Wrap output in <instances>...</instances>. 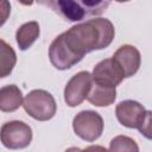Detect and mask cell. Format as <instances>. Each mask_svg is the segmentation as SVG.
Returning a JSON list of instances; mask_svg holds the SVG:
<instances>
[{
	"mask_svg": "<svg viewBox=\"0 0 152 152\" xmlns=\"http://www.w3.org/2000/svg\"><path fill=\"white\" fill-rule=\"evenodd\" d=\"M23 106L30 116L39 121L50 120L56 113V102L53 96L42 89L30 91L24 99Z\"/></svg>",
	"mask_w": 152,
	"mask_h": 152,
	"instance_id": "3",
	"label": "cell"
},
{
	"mask_svg": "<svg viewBox=\"0 0 152 152\" xmlns=\"http://www.w3.org/2000/svg\"><path fill=\"white\" fill-rule=\"evenodd\" d=\"M32 140V129L23 121H10L1 127V141L4 146L11 150L24 148Z\"/></svg>",
	"mask_w": 152,
	"mask_h": 152,
	"instance_id": "5",
	"label": "cell"
},
{
	"mask_svg": "<svg viewBox=\"0 0 152 152\" xmlns=\"http://www.w3.org/2000/svg\"><path fill=\"white\" fill-rule=\"evenodd\" d=\"M115 114L122 126L128 128H139L144 121L146 110L139 102L126 100L116 106Z\"/></svg>",
	"mask_w": 152,
	"mask_h": 152,
	"instance_id": "8",
	"label": "cell"
},
{
	"mask_svg": "<svg viewBox=\"0 0 152 152\" xmlns=\"http://www.w3.org/2000/svg\"><path fill=\"white\" fill-rule=\"evenodd\" d=\"M125 78L121 68L113 58H107L97 63L93 70V80L101 86L115 87Z\"/></svg>",
	"mask_w": 152,
	"mask_h": 152,
	"instance_id": "7",
	"label": "cell"
},
{
	"mask_svg": "<svg viewBox=\"0 0 152 152\" xmlns=\"http://www.w3.org/2000/svg\"><path fill=\"white\" fill-rule=\"evenodd\" d=\"M65 152H82L78 147H70V148H68Z\"/></svg>",
	"mask_w": 152,
	"mask_h": 152,
	"instance_id": "18",
	"label": "cell"
},
{
	"mask_svg": "<svg viewBox=\"0 0 152 152\" xmlns=\"http://www.w3.org/2000/svg\"><path fill=\"white\" fill-rule=\"evenodd\" d=\"M17 57L14 50L5 43V40H0V76L6 77L11 74Z\"/></svg>",
	"mask_w": 152,
	"mask_h": 152,
	"instance_id": "14",
	"label": "cell"
},
{
	"mask_svg": "<svg viewBox=\"0 0 152 152\" xmlns=\"http://www.w3.org/2000/svg\"><path fill=\"white\" fill-rule=\"evenodd\" d=\"M49 57L52 65L59 70L69 69L82 59L70 51V49L64 43L62 34L56 37L55 40L51 43L49 49Z\"/></svg>",
	"mask_w": 152,
	"mask_h": 152,
	"instance_id": "9",
	"label": "cell"
},
{
	"mask_svg": "<svg viewBox=\"0 0 152 152\" xmlns=\"http://www.w3.org/2000/svg\"><path fill=\"white\" fill-rule=\"evenodd\" d=\"M114 26L108 19H89L62 33L64 43L77 57L107 48L114 38Z\"/></svg>",
	"mask_w": 152,
	"mask_h": 152,
	"instance_id": "1",
	"label": "cell"
},
{
	"mask_svg": "<svg viewBox=\"0 0 152 152\" xmlns=\"http://www.w3.org/2000/svg\"><path fill=\"white\" fill-rule=\"evenodd\" d=\"M109 152H139L137 142L126 135H118L109 144Z\"/></svg>",
	"mask_w": 152,
	"mask_h": 152,
	"instance_id": "15",
	"label": "cell"
},
{
	"mask_svg": "<svg viewBox=\"0 0 152 152\" xmlns=\"http://www.w3.org/2000/svg\"><path fill=\"white\" fill-rule=\"evenodd\" d=\"M23 102V95L20 89L14 86H5L0 90V109L2 112H14Z\"/></svg>",
	"mask_w": 152,
	"mask_h": 152,
	"instance_id": "12",
	"label": "cell"
},
{
	"mask_svg": "<svg viewBox=\"0 0 152 152\" xmlns=\"http://www.w3.org/2000/svg\"><path fill=\"white\" fill-rule=\"evenodd\" d=\"M39 4L51 7L55 12L69 21H80L87 17L100 15L109 6V1H71V0H53L40 1Z\"/></svg>",
	"mask_w": 152,
	"mask_h": 152,
	"instance_id": "2",
	"label": "cell"
},
{
	"mask_svg": "<svg viewBox=\"0 0 152 152\" xmlns=\"http://www.w3.org/2000/svg\"><path fill=\"white\" fill-rule=\"evenodd\" d=\"M116 97V90L115 87H108V86H101L97 83H93L91 89L88 94L87 100L97 107H106L112 104L115 101Z\"/></svg>",
	"mask_w": 152,
	"mask_h": 152,
	"instance_id": "11",
	"label": "cell"
},
{
	"mask_svg": "<svg viewBox=\"0 0 152 152\" xmlns=\"http://www.w3.org/2000/svg\"><path fill=\"white\" fill-rule=\"evenodd\" d=\"M38 37H39V25L37 21H30L21 25L15 33L17 44L19 45L20 50L28 49L37 40Z\"/></svg>",
	"mask_w": 152,
	"mask_h": 152,
	"instance_id": "13",
	"label": "cell"
},
{
	"mask_svg": "<svg viewBox=\"0 0 152 152\" xmlns=\"http://www.w3.org/2000/svg\"><path fill=\"white\" fill-rule=\"evenodd\" d=\"M72 127L76 135H78L81 139L94 141L103 131V120L96 112L82 110L74 118Z\"/></svg>",
	"mask_w": 152,
	"mask_h": 152,
	"instance_id": "4",
	"label": "cell"
},
{
	"mask_svg": "<svg viewBox=\"0 0 152 152\" xmlns=\"http://www.w3.org/2000/svg\"><path fill=\"white\" fill-rule=\"evenodd\" d=\"M113 59L121 68L125 77L133 76L138 71L140 66V62H141L140 52L138 51L137 48L132 45L120 46L113 55Z\"/></svg>",
	"mask_w": 152,
	"mask_h": 152,
	"instance_id": "10",
	"label": "cell"
},
{
	"mask_svg": "<svg viewBox=\"0 0 152 152\" xmlns=\"http://www.w3.org/2000/svg\"><path fill=\"white\" fill-rule=\"evenodd\" d=\"M139 132L147 139L152 140V110L146 112L144 121L139 127Z\"/></svg>",
	"mask_w": 152,
	"mask_h": 152,
	"instance_id": "16",
	"label": "cell"
},
{
	"mask_svg": "<svg viewBox=\"0 0 152 152\" xmlns=\"http://www.w3.org/2000/svg\"><path fill=\"white\" fill-rule=\"evenodd\" d=\"M82 152H109V151H107L104 147H102V146H99V145H93V146H89V147H87L86 150H83Z\"/></svg>",
	"mask_w": 152,
	"mask_h": 152,
	"instance_id": "17",
	"label": "cell"
},
{
	"mask_svg": "<svg viewBox=\"0 0 152 152\" xmlns=\"http://www.w3.org/2000/svg\"><path fill=\"white\" fill-rule=\"evenodd\" d=\"M93 86V75L88 71H80L74 75L65 86L64 100L68 106L76 107L87 97Z\"/></svg>",
	"mask_w": 152,
	"mask_h": 152,
	"instance_id": "6",
	"label": "cell"
}]
</instances>
